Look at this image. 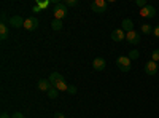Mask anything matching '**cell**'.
I'll return each instance as SVG.
<instances>
[{
	"label": "cell",
	"mask_w": 159,
	"mask_h": 118,
	"mask_svg": "<svg viewBox=\"0 0 159 118\" xmlns=\"http://www.w3.org/2000/svg\"><path fill=\"white\" fill-rule=\"evenodd\" d=\"M116 65H118V69L121 72H129L130 67H132V61L127 56H119L116 59Z\"/></svg>",
	"instance_id": "6da1fadb"
},
{
	"label": "cell",
	"mask_w": 159,
	"mask_h": 118,
	"mask_svg": "<svg viewBox=\"0 0 159 118\" xmlns=\"http://www.w3.org/2000/svg\"><path fill=\"white\" fill-rule=\"evenodd\" d=\"M67 16V5L65 3H56L54 5V19H64Z\"/></svg>",
	"instance_id": "7a4b0ae2"
},
{
	"label": "cell",
	"mask_w": 159,
	"mask_h": 118,
	"mask_svg": "<svg viewBox=\"0 0 159 118\" xmlns=\"http://www.w3.org/2000/svg\"><path fill=\"white\" fill-rule=\"evenodd\" d=\"M91 10L94 13H105L107 11V2L105 0H94V2L91 3Z\"/></svg>",
	"instance_id": "3957f363"
},
{
	"label": "cell",
	"mask_w": 159,
	"mask_h": 118,
	"mask_svg": "<svg viewBox=\"0 0 159 118\" xmlns=\"http://www.w3.org/2000/svg\"><path fill=\"white\" fill-rule=\"evenodd\" d=\"M38 27V19L35 16H29L24 19V29L25 31H35Z\"/></svg>",
	"instance_id": "277c9868"
},
{
	"label": "cell",
	"mask_w": 159,
	"mask_h": 118,
	"mask_svg": "<svg viewBox=\"0 0 159 118\" xmlns=\"http://www.w3.org/2000/svg\"><path fill=\"white\" fill-rule=\"evenodd\" d=\"M140 16L142 18H154L156 16V8L151 5H147L140 10Z\"/></svg>",
	"instance_id": "5b68a950"
},
{
	"label": "cell",
	"mask_w": 159,
	"mask_h": 118,
	"mask_svg": "<svg viewBox=\"0 0 159 118\" xmlns=\"http://www.w3.org/2000/svg\"><path fill=\"white\" fill-rule=\"evenodd\" d=\"M145 73L150 75V77L156 75V73H157V62H154V61H148L147 64H145Z\"/></svg>",
	"instance_id": "8992f818"
},
{
	"label": "cell",
	"mask_w": 159,
	"mask_h": 118,
	"mask_svg": "<svg viewBox=\"0 0 159 118\" xmlns=\"http://www.w3.org/2000/svg\"><path fill=\"white\" fill-rule=\"evenodd\" d=\"M126 42L130 43V45H139L140 43V35L135 31H130V32L126 34Z\"/></svg>",
	"instance_id": "52a82bcc"
},
{
	"label": "cell",
	"mask_w": 159,
	"mask_h": 118,
	"mask_svg": "<svg viewBox=\"0 0 159 118\" xmlns=\"http://www.w3.org/2000/svg\"><path fill=\"white\" fill-rule=\"evenodd\" d=\"M111 40L113 42H123L126 40V32L123 29H115L111 31Z\"/></svg>",
	"instance_id": "ba28073f"
},
{
	"label": "cell",
	"mask_w": 159,
	"mask_h": 118,
	"mask_svg": "<svg viewBox=\"0 0 159 118\" xmlns=\"http://www.w3.org/2000/svg\"><path fill=\"white\" fill-rule=\"evenodd\" d=\"M105 65H107V61H105L103 58H96L94 61H92V69L97 70V72H102L105 69Z\"/></svg>",
	"instance_id": "9c48e42d"
},
{
	"label": "cell",
	"mask_w": 159,
	"mask_h": 118,
	"mask_svg": "<svg viewBox=\"0 0 159 118\" xmlns=\"http://www.w3.org/2000/svg\"><path fill=\"white\" fill-rule=\"evenodd\" d=\"M10 26H11V27H24V21L18 15L16 16H11L10 18Z\"/></svg>",
	"instance_id": "30bf717a"
},
{
	"label": "cell",
	"mask_w": 159,
	"mask_h": 118,
	"mask_svg": "<svg viewBox=\"0 0 159 118\" xmlns=\"http://www.w3.org/2000/svg\"><path fill=\"white\" fill-rule=\"evenodd\" d=\"M51 88H52V85L49 83V80H46V78L38 80V89H40V91H49Z\"/></svg>",
	"instance_id": "8fae6325"
},
{
	"label": "cell",
	"mask_w": 159,
	"mask_h": 118,
	"mask_svg": "<svg viewBox=\"0 0 159 118\" xmlns=\"http://www.w3.org/2000/svg\"><path fill=\"white\" fill-rule=\"evenodd\" d=\"M123 31L127 34V32H130V31H134V22H132V19H129V18H126V19H123Z\"/></svg>",
	"instance_id": "7c38bea8"
},
{
	"label": "cell",
	"mask_w": 159,
	"mask_h": 118,
	"mask_svg": "<svg viewBox=\"0 0 159 118\" xmlns=\"http://www.w3.org/2000/svg\"><path fill=\"white\" fill-rule=\"evenodd\" d=\"M61 78H64V77H62L61 73H57V72H52V73H51V75L48 77V80H49V83H51L52 86H56V83H57V82L61 80Z\"/></svg>",
	"instance_id": "4fadbf2b"
},
{
	"label": "cell",
	"mask_w": 159,
	"mask_h": 118,
	"mask_svg": "<svg viewBox=\"0 0 159 118\" xmlns=\"http://www.w3.org/2000/svg\"><path fill=\"white\" fill-rule=\"evenodd\" d=\"M8 38V26L0 24V40H7Z\"/></svg>",
	"instance_id": "5bb4252c"
},
{
	"label": "cell",
	"mask_w": 159,
	"mask_h": 118,
	"mask_svg": "<svg viewBox=\"0 0 159 118\" xmlns=\"http://www.w3.org/2000/svg\"><path fill=\"white\" fill-rule=\"evenodd\" d=\"M57 91H67L69 89V85L67 83H65V80H64V78H61V80L56 83V86H54Z\"/></svg>",
	"instance_id": "9a60e30c"
},
{
	"label": "cell",
	"mask_w": 159,
	"mask_h": 118,
	"mask_svg": "<svg viewBox=\"0 0 159 118\" xmlns=\"http://www.w3.org/2000/svg\"><path fill=\"white\" fill-rule=\"evenodd\" d=\"M142 32H143L145 35H150V34H153V27H151L150 24L143 22V24H142Z\"/></svg>",
	"instance_id": "2e32d148"
},
{
	"label": "cell",
	"mask_w": 159,
	"mask_h": 118,
	"mask_svg": "<svg viewBox=\"0 0 159 118\" xmlns=\"http://www.w3.org/2000/svg\"><path fill=\"white\" fill-rule=\"evenodd\" d=\"M51 27H52V31H61L62 29V21L61 19H54L51 22Z\"/></svg>",
	"instance_id": "e0dca14e"
},
{
	"label": "cell",
	"mask_w": 159,
	"mask_h": 118,
	"mask_svg": "<svg viewBox=\"0 0 159 118\" xmlns=\"http://www.w3.org/2000/svg\"><path fill=\"white\" fill-rule=\"evenodd\" d=\"M57 96H59V91H57L54 86H52V88L48 91V97H49V99H56Z\"/></svg>",
	"instance_id": "ac0fdd59"
},
{
	"label": "cell",
	"mask_w": 159,
	"mask_h": 118,
	"mask_svg": "<svg viewBox=\"0 0 159 118\" xmlns=\"http://www.w3.org/2000/svg\"><path fill=\"white\" fill-rule=\"evenodd\" d=\"M139 56H140V53L137 50H132V51H129V54H127V58L130 59V61H134V59H139Z\"/></svg>",
	"instance_id": "d6986e66"
},
{
	"label": "cell",
	"mask_w": 159,
	"mask_h": 118,
	"mask_svg": "<svg viewBox=\"0 0 159 118\" xmlns=\"http://www.w3.org/2000/svg\"><path fill=\"white\" fill-rule=\"evenodd\" d=\"M151 61H154V62L159 61V48H156L153 53H151Z\"/></svg>",
	"instance_id": "ffe728a7"
},
{
	"label": "cell",
	"mask_w": 159,
	"mask_h": 118,
	"mask_svg": "<svg viewBox=\"0 0 159 118\" xmlns=\"http://www.w3.org/2000/svg\"><path fill=\"white\" fill-rule=\"evenodd\" d=\"M135 5H137V7H140V10H142L143 7H147L148 3L145 2V0H135Z\"/></svg>",
	"instance_id": "44dd1931"
},
{
	"label": "cell",
	"mask_w": 159,
	"mask_h": 118,
	"mask_svg": "<svg viewBox=\"0 0 159 118\" xmlns=\"http://www.w3.org/2000/svg\"><path fill=\"white\" fill-rule=\"evenodd\" d=\"M67 93H69V94H75V93H76V86L70 85V86H69V89H67Z\"/></svg>",
	"instance_id": "7402d4cb"
},
{
	"label": "cell",
	"mask_w": 159,
	"mask_h": 118,
	"mask_svg": "<svg viewBox=\"0 0 159 118\" xmlns=\"http://www.w3.org/2000/svg\"><path fill=\"white\" fill-rule=\"evenodd\" d=\"M78 3V0H67V2H65V5L67 7H75Z\"/></svg>",
	"instance_id": "603a6c76"
},
{
	"label": "cell",
	"mask_w": 159,
	"mask_h": 118,
	"mask_svg": "<svg viewBox=\"0 0 159 118\" xmlns=\"http://www.w3.org/2000/svg\"><path fill=\"white\" fill-rule=\"evenodd\" d=\"M11 118H25V116H24L22 113H19V112H16V113H13V115H11Z\"/></svg>",
	"instance_id": "cb8c5ba5"
},
{
	"label": "cell",
	"mask_w": 159,
	"mask_h": 118,
	"mask_svg": "<svg viewBox=\"0 0 159 118\" xmlns=\"http://www.w3.org/2000/svg\"><path fill=\"white\" fill-rule=\"evenodd\" d=\"M153 34H154L156 38H159V26H156V27L153 29Z\"/></svg>",
	"instance_id": "d4e9b609"
},
{
	"label": "cell",
	"mask_w": 159,
	"mask_h": 118,
	"mask_svg": "<svg viewBox=\"0 0 159 118\" xmlns=\"http://www.w3.org/2000/svg\"><path fill=\"white\" fill-rule=\"evenodd\" d=\"M52 118H65V115L61 113V112H57V113H54V116H52Z\"/></svg>",
	"instance_id": "484cf974"
},
{
	"label": "cell",
	"mask_w": 159,
	"mask_h": 118,
	"mask_svg": "<svg viewBox=\"0 0 159 118\" xmlns=\"http://www.w3.org/2000/svg\"><path fill=\"white\" fill-rule=\"evenodd\" d=\"M5 21H7V15H5V13H2V24H5Z\"/></svg>",
	"instance_id": "4316f807"
},
{
	"label": "cell",
	"mask_w": 159,
	"mask_h": 118,
	"mask_svg": "<svg viewBox=\"0 0 159 118\" xmlns=\"http://www.w3.org/2000/svg\"><path fill=\"white\" fill-rule=\"evenodd\" d=\"M0 118H10V115H8V113H5V112H3V113H2V116H0Z\"/></svg>",
	"instance_id": "83f0119b"
}]
</instances>
